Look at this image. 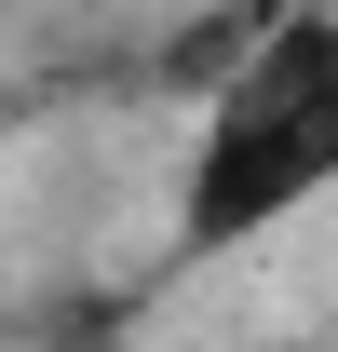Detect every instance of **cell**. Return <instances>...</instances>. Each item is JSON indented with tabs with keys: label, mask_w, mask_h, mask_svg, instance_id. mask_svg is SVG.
<instances>
[{
	"label": "cell",
	"mask_w": 338,
	"mask_h": 352,
	"mask_svg": "<svg viewBox=\"0 0 338 352\" xmlns=\"http://www.w3.org/2000/svg\"><path fill=\"white\" fill-rule=\"evenodd\" d=\"M311 204H338V0H284L257 14L230 68L190 109V149H176V230L163 271H216L257 258L271 230H297Z\"/></svg>",
	"instance_id": "1"
}]
</instances>
